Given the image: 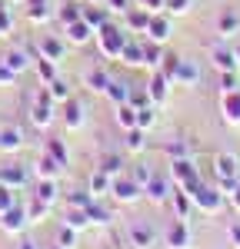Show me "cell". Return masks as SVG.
Here are the masks:
<instances>
[{"label": "cell", "mask_w": 240, "mask_h": 249, "mask_svg": "<svg viewBox=\"0 0 240 249\" xmlns=\"http://www.w3.org/2000/svg\"><path fill=\"white\" fill-rule=\"evenodd\" d=\"M214 179L223 193H230L240 183V160L234 153H217L214 156Z\"/></svg>", "instance_id": "cell-1"}, {"label": "cell", "mask_w": 240, "mask_h": 249, "mask_svg": "<svg viewBox=\"0 0 240 249\" xmlns=\"http://www.w3.org/2000/svg\"><path fill=\"white\" fill-rule=\"evenodd\" d=\"M170 179L177 183V190H187V193H194L200 183H203L190 156H177V160H170Z\"/></svg>", "instance_id": "cell-2"}, {"label": "cell", "mask_w": 240, "mask_h": 249, "mask_svg": "<svg viewBox=\"0 0 240 249\" xmlns=\"http://www.w3.org/2000/svg\"><path fill=\"white\" fill-rule=\"evenodd\" d=\"M127 40L130 37H127L120 27H114V23H103V27L97 30V47H100V53H103L107 60H120Z\"/></svg>", "instance_id": "cell-3"}, {"label": "cell", "mask_w": 240, "mask_h": 249, "mask_svg": "<svg viewBox=\"0 0 240 249\" xmlns=\"http://www.w3.org/2000/svg\"><path fill=\"white\" fill-rule=\"evenodd\" d=\"M190 199H194V206L203 213H220L223 210V203H227V193L220 190L217 183L210 186V183H200L197 190L190 193Z\"/></svg>", "instance_id": "cell-4"}, {"label": "cell", "mask_w": 240, "mask_h": 249, "mask_svg": "<svg viewBox=\"0 0 240 249\" xmlns=\"http://www.w3.org/2000/svg\"><path fill=\"white\" fill-rule=\"evenodd\" d=\"M30 123L37 126V130H47L50 123H54V100L47 93V87H40L37 93H34V107H30Z\"/></svg>", "instance_id": "cell-5"}, {"label": "cell", "mask_w": 240, "mask_h": 249, "mask_svg": "<svg viewBox=\"0 0 240 249\" xmlns=\"http://www.w3.org/2000/svg\"><path fill=\"white\" fill-rule=\"evenodd\" d=\"M110 196H114L117 203H137L140 196H143V186H140L134 176H123V173H120L117 179L110 183Z\"/></svg>", "instance_id": "cell-6"}, {"label": "cell", "mask_w": 240, "mask_h": 249, "mask_svg": "<svg viewBox=\"0 0 240 249\" xmlns=\"http://www.w3.org/2000/svg\"><path fill=\"white\" fill-rule=\"evenodd\" d=\"M30 223V216H27V206H10V210L0 216V226H3V232H10V236H17V232H23V226Z\"/></svg>", "instance_id": "cell-7"}, {"label": "cell", "mask_w": 240, "mask_h": 249, "mask_svg": "<svg viewBox=\"0 0 240 249\" xmlns=\"http://www.w3.org/2000/svg\"><path fill=\"white\" fill-rule=\"evenodd\" d=\"M220 113H223V120L230 126H240V87L220 93Z\"/></svg>", "instance_id": "cell-8"}, {"label": "cell", "mask_w": 240, "mask_h": 249, "mask_svg": "<svg viewBox=\"0 0 240 249\" xmlns=\"http://www.w3.org/2000/svg\"><path fill=\"white\" fill-rule=\"evenodd\" d=\"M163 243L170 249H190V243H194V236H190V226L183 223V219H177L170 230L163 232Z\"/></svg>", "instance_id": "cell-9"}, {"label": "cell", "mask_w": 240, "mask_h": 249, "mask_svg": "<svg viewBox=\"0 0 240 249\" xmlns=\"http://www.w3.org/2000/svg\"><path fill=\"white\" fill-rule=\"evenodd\" d=\"M127 239H130V246H134V249H150L154 243H157V232L150 230L147 223H130Z\"/></svg>", "instance_id": "cell-10"}, {"label": "cell", "mask_w": 240, "mask_h": 249, "mask_svg": "<svg viewBox=\"0 0 240 249\" xmlns=\"http://www.w3.org/2000/svg\"><path fill=\"white\" fill-rule=\"evenodd\" d=\"M143 196H147L150 203H167V199L174 196V193H170V179H163V176L154 173V176L147 179V186H143Z\"/></svg>", "instance_id": "cell-11"}, {"label": "cell", "mask_w": 240, "mask_h": 249, "mask_svg": "<svg viewBox=\"0 0 240 249\" xmlns=\"http://www.w3.org/2000/svg\"><path fill=\"white\" fill-rule=\"evenodd\" d=\"M0 183L10 190H23L30 183V173H27V166H0Z\"/></svg>", "instance_id": "cell-12"}, {"label": "cell", "mask_w": 240, "mask_h": 249, "mask_svg": "<svg viewBox=\"0 0 240 249\" xmlns=\"http://www.w3.org/2000/svg\"><path fill=\"white\" fill-rule=\"evenodd\" d=\"M147 96H150L154 107H160V103L170 96V80L163 77L160 70H154V77H150V83H147Z\"/></svg>", "instance_id": "cell-13"}, {"label": "cell", "mask_w": 240, "mask_h": 249, "mask_svg": "<svg viewBox=\"0 0 240 249\" xmlns=\"http://www.w3.org/2000/svg\"><path fill=\"white\" fill-rule=\"evenodd\" d=\"M210 60H214V67H217L220 73L240 70V60H237V53H234L230 47H214V50H210Z\"/></svg>", "instance_id": "cell-14"}, {"label": "cell", "mask_w": 240, "mask_h": 249, "mask_svg": "<svg viewBox=\"0 0 240 249\" xmlns=\"http://www.w3.org/2000/svg\"><path fill=\"white\" fill-rule=\"evenodd\" d=\"M174 83H180V87H197V83H200V67L194 63V60L180 57L177 73H174Z\"/></svg>", "instance_id": "cell-15"}, {"label": "cell", "mask_w": 240, "mask_h": 249, "mask_svg": "<svg viewBox=\"0 0 240 249\" xmlns=\"http://www.w3.org/2000/svg\"><path fill=\"white\" fill-rule=\"evenodd\" d=\"M63 34H67V43H77V47H80V43H87V40L94 37L97 30L80 17V20H74V23H67V27H63Z\"/></svg>", "instance_id": "cell-16"}, {"label": "cell", "mask_w": 240, "mask_h": 249, "mask_svg": "<svg viewBox=\"0 0 240 249\" xmlns=\"http://www.w3.org/2000/svg\"><path fill=\"white\" fill-rule=\"evenodd\" d=\"M23 150V133L17 126H3L0 130V153H20Z\"/></svg>", "instance_id": "cell-17"}, {"label": "cell", "mask_w": 240, "mask_h": 249, "mask_svg": "<svg viewBox=\"0 0 240 249\" xmlns=\"http://www.w3.org/2000/svg\"><path fill=\"white\" fill-rule=\"evenodd\" d=\"M63 53H67V43H63L60 37H40V57L60 63V60H63Z\"/></svg>", "instance_id": "cell-18"}, {"label": "cell", "mask_w": 240, "mask_h": 249, "mask_svg": "<svg viewBox=\"0 0 240 249\" xmlns=\"http://www.w3.org/2000/svg\"><path fill=\"white\" fill-rule=\"evenodd\" d=\"M147 37L154 40V43H167V40H170V20L160 17V14H154L150 23H147Z\"/></svg>", "instance_id": "cell-19"}, {"label": "cell", "mask_w": 240, "mask_h": 249, "mask_svg": "<svg viewBox=\"0 0 240 249\" xmlns=\"http://www.w3.org/2000/svg\"><path fill=\"white\" fill-rule=\"evenodd\" d=\"M217 34L220 37H234V34H240V14L237 10H223L217 17Z\"/></svg>", "instance_id": "cell-20"}, {"label": "cell", "mask_w": 240, "mask_h": 249, "mask_svg": "<svg viewBox=\"0 0 240 249\" xmlns=\"http://www.w3.org/2000/svg\"><path fill=\"white\" fill-rule=\"evenodd\" d=\"M63 123H67V130H80L83 126V107H80L74 96L63 103Z\"/></svg>", "instance_id": "cell-21"}, {"label": "cell", "mask_w": 240, "mask_h": 249, "mask_svg": "<svg viewBox=\"0 0 240 249\" xmlns=\"http://www.w3.org/2000/svg\"><path fill=\"white\" fill-rule=\"evenodd\" d=\"M60 170H63V166H60V163H57L50 153H43V156L37 160V166H34V173H37L40 179H57Z\"/></svg>", "instance_id": "cell-22"}, {"label": "cell", "mask_w": 240, "mask_h": 249, "mask_svg": "<svg viewBox=\"0 0 240 249\" xmlns=\"http://www.w3.org/2000/svg\"><path fill=\"white\" fill-rule=\"evenodd\" d=\"M123 17H127V27H130V30H137V34H147V23H150V17H154V14H150V10H143V7H137V10L130 7Z\"/></svg>", "instance_id": "cell-23"}, {"label": "cell", "mask_w": 240, "mask_h": 249, "mask_svg": "<svg viewBox=\"0 0 240 249\" xmlns=\"http://www.w3.org/2000/svg\"><path fill=\"white\" fill-rule=\"evenodd\" d=\"M87 87L94 90V93H107V87H110V73L103 70V67H94V70H87Z\"/></svg>", "instance_id": "cell-24"}, {"label": "cell", "mask_w": 240, "mask_h": 249, "mask_svg": "<svg viewBox=\"0 0 240 249\" xmlns=\"http://www.w3.org/2000/svg\"><path fill=\"white\" fill-rule=\"evenodd\" d=\"M120 60H123L127 67H143V43H137V40H127V43H123V53H120Z\"/></svg>", "instance_id": "cell-25"}, {"label": "cell", "mask_w": 240, "mask_h": 249, "mask_svg": "<svg viewBox=\"0 0 240 249\" xmlns=\"http://www.w3.org/2000/svg\"><path fill=\"white\" fill-rule=\"evenodd\" d=\"M110 183H114V179H110L103 170H94L90 183H87V190L94 193V199H100V196H107V193H110Z\"/></svg>", "instance_id": "cell-26"}, {"label": "cell", "mask_w": 240, "mask_h": 249, "mask_svg": "<svg viewBox=\"0 0 240 249\" xmlns=\"http://www.w3.org/2000/svg\"><path fill=\"white\" fill-rule=\"evenodd\" d=\"M34 199L47 203V206H54V203H57V179H40L37 190H34Z\"/></svg>", "instance_id": "cell-27"}, {"label": "cell", "mask_w": 240, "mask_h": 249, "mask_svg": "<svg viewBox=\"0 0 240 249\" xmlns=\"http://www.w3.org/2000/svg\"><path fill=\"white\" fill-rule=\"evenodd\" d=\"M3 63H7V67H10V70H14V73L20 77V73H23V70L30 67V57H27V50H17V47H14V50H7Z\"/></svg>", "instance_id": "cell-28"}, {"label": "cell", "mask_w": 240, "mask_h": 249, "mask_svg": "<svg viewBox=\"0 0 240 249\" xmlns=\"http://www.w3.org/2000/svg\"><path fill=\"white\" fill-rule=\"evenodd\" d=\"M83 20H87L94 30H100L103 23H110V10H107V7H83Z\"/></svg>", "instance_id": "cell-29"}, {"label": "cell", "mask_w": 240, "mask_h": 249, "mask_svg": "<svg viewBox=\"0 0 240 249\" xmlns=\"http://www.w3.org/2000/svg\"><path fill=\"white\" fill-rule=\"evenodd\" d=\"M160 60H163V43H143V67H154L157 70L160 67Z\"/></svg>", "instance_id": "cell-30"}, {"label": "cell", "mask_w": 240, "mask_h": 249, "mask_svg": "<svg viewBox=\"0 0 240 249\" xmlns=\"http://www.w3.org/2000/svg\"><path fill=\"white\" fill-rule=\"evenodd\" d=\"M63 223L67 226H74V230H87L90 226V216H87V210H74V206H67V216H63Z\"/></svg>", "instance_id": "cell-31"}, {"label": "cell", "mask_w": 240, "mask_h": 249, "mask_svg": "<svg viewBox=\"0 0 240 249\" xmlns=\"http://www.w3.org/2000/svg\"><path fill=\"white\" fill-rule=\"evenodd\" d=\"M57 17H60V23L67 27V23H74V20H80L83 17V7H80V0H70V3H63L57 10Z\"/></svg>", "instance_id": "cell-32"}, {"label": "cell", "mask_w": 240, "mask_h": 249, "mask_svg": "<svg viewBox=\"0 0 240 249\" xmlns=\"http://www.w3.org/2000/svg\"><path fill=\"white\" fill-rule=\"evenodd\" d=\"M43 87H47V93H50V100H54V103H67V100H70V87H67L60 77L50 80V83H43Z\"/></svg>", "instance_id": "cell-33"}, {"label": "cell", "mask_w": 240, "mask_h": 249, "mask_svg": "<svg viewBox=\"0 0 240 249\" xmlns=\"http://www.w3.org/2000/svg\"><path fill=\"white\" fill-rule=\"evenodd\" d=\"M170 199H174V210H177V219H187V216H190V206H194L190 193H187V190H177L174 196H170Z\"/></svg>", "instance_id": "cell-34"}, {"label": "cell", "mask_w": 240, "mask_h": 249, "mask_svg": "<svg viewBox=\"0 0 240 249\" xmlns=\"http://www.w3.org/2000/svg\"><path fill=\"white\" fill-rule=\"evenodd\" d=\"M117 123L123 126V130H134V126H137V107L120 103V107H117Z\"/></svg>", "instance_id": "cell-35"}, {"label": "cell", "mask_w": 240, "mask_h": 249, "mask_svg": "<svg viewBox=\"0 0 240 249\" xmlns=\"http://www.w3.org/2000/svg\"><path fill=\"white\" fill-rule=\"evenodd\" d=\"M123 143H127V150H130V153H140V150L147 146V130H140V126L127 130V140H123Z\"/></svg>", "instance_id": "cell-36"}, {"label": "cell", "mask_w": 240, "mask_h": 249, "mask_svg": "<svg viewBox=\"0 0 240 249\" xmlns=\"http://www.w3.org/2000/svg\"><path fill=\"white\" fill-rule=\"evenodd\" d=\"M107 96L114 100V103H127L130 100V83H120V80H110V87H107Z\"/></svg>", "instance_id": "cell-37"}, {"label": "cell", "mask_w": 240, "mask_h": 249, "mask_svg": "<svg viewBox=\"0 0 240 249\" xmlns=\"http://www.w3.org/2000/svg\"><path fill=\"white\" fill-rule=\"evenodd\" d=\"M87 216H90V223H97V226H110V219H114V216H110V210H103L97 199L87 206Z\"/></svg>", "instance_id": "cell-38"}, {"label": "cell", "mask_w": 240, "mask_h": 249, "mask_svg": "<svg viewBox=\"0 0 240 249\" xmlns=\"http://www.w3.org/2000/svg\"><path fill=\"white\" fill-rule=\"evenodd\" d=\"M47 153L57 160L60 166H67L70 163V153H67V146H63V140H47Z\"/></svg>", "instance_id": "cell-39"}, {"label": "cell", "mask_w": 240, "mask_h": 249, "mask_svg": "<svg viewBox=\"0 0 240 249\" xmlns=\"http://www.w3.org/2000/svg\"><path fill=\"white\" fill-rule=\"evenodd\" d=\"M97 170H103L107 176H110V179H117L120 173H123V160H120V156H103Z\"/></svg>", "instance_id": "cell-40"}, {"label": "cell", "mask_w": 240, "mask_h": 249, "mask_svg": "<svg viewBox=\"0 0 240 249\" xmlns=\"http://www.w3.org/2000/svg\"><path fill=\"white\" fill-rule=\"evenodd\" d=\"M34 63H37V73H40V80H43V83L57 80V63H54V60L40 57V60H34Z\"/></svg>", "instance_id": "cell-41"}, {"label": "cell", "mask_w": 240, "mask_h": 249, "mask_svg": "<svg viewBox=\"0 0 240 249\" xmlns=\"http://www.w3.org/2000/svg\"><path fill=\"white\" fill-rule=\"evenodd\" d=\"M57 246L60 249H74V246H77V230L63 223V226H60V232H57Z\"/></svg>", "instance_id": "cell-42"}, {"label": "cell", "mask_w": 240, "mask_h": 249, "mask_svg": "<svg viewBox=\"0 0 240 249\" xmlns=\"http://www.w3.org/2000/svg\"><path fill=\"white\" fill-rule=\"evenodd\" d=\"M94 203V193L90 190H80V193H70L67 196V206H74V210H87Z\"/></svg>", "instance_id": "cell-43"}, {"label": "cell", "mask_w": 240, "mask_h": 249, "mask_svg": "<svg viewBox=\"0 0 240 249\" xmlns=\"http://www.w3.org/2000/svg\"><path fill=\"white\" fill-rule=\"evenodd\" d=\"M154 120H157L154 103H147V107H140V110H137V126H140V130H150V126H154Z\"/></svg>", "instance_id": "cell-44"}, {"label": "cell", "mask_w": 240, "mask_h": 249, "mask_svg": "<svg viewBox=\"0 0 240 249\" xmlns=\"http://www.w3.org/2000/svg\"><path fill=\"white\" fill-rule=\"evenodd\" d=\"M27 17L34 20V23H43V20L50 17V10H47V0H43V3H30V10H27Z\"/></svg>", "instance_id": "cell-45"}, {"label": "cell", "mask_w": 240, "mask_h": 249, "mask_svg": "<svg viewBox=\"0 0 240 249\" xmlns=\"http://www.w3.org/2000/svg\"><path fill=\"white\" fill-rule=\"evenodd\" d=\"M14 203H17V199H14V190H10V186H3V183H0V216H3V213L10 210V206H14Z\"/></svg>", "instance_id": "cell-46"}, {"label": "cell", "mask_w": 240, "mask_h": 249, "mask_svg": "<svg viewBox=\"0 0 240 249\" xmlns=\"http://www.w3.org/2000/svg\"><path fill=\"white\" fill-rule=\"evenodd\" d=\"M190 3H194V0H163V10H170V14H187Z\"/></svg>", "instance_id": "cell-47"}, {"label": "cell", "mask_w": 240, "mask_h": 249, "mask_svg": "<svg viewBox=\"0 0 240 249\" xmlns=\"http://www.w3.org/2000/svg\"><path fill=\"white\" fill-rule=\"evenodd\" d=\"M240 80H237V70H230V73H220V93L223 90H237Z\"/></svg>", "instance_id": "cell-48"}, {"label": "cell", "mask_w": 240, "mask_h": 249, "mask_svg": "<svg viewBox=\"0 0 240 249\" xmlns=\"http://www.w3.org/2000/svg\"><path fill=\"white\" fill-rule=\"evenodd\" d=\"M130 176H134V179H137L140 186H147V179H150V176H154V173H150V166H143V163H137V166H134V170H130Z\"/></svg>", "instance_id": "cell-49"}, {"label": "cell", "mask_w": 240, "mask_h": 249, "mask_svg": "<svg viewBox=\"0 0 240 249\" xmlns=\"http://www.w3.org/2000/svg\"><path fill=\"white\" fill-rule=\"evenodd\" d=\"M47 210H50L47 203H40V199H34V203L27 206V216H30V223H34V219H40V216H47Z\"/></svg>", "instance_id": "cell-50"}, {"label": "cell", "mask_w": 240, "mask_h": 249, "mask_svg": "<svg viewBox=\"0 0 240 249\" xmlns=\"http://www.w3.org/2000/svg\"><path fill=\"white\" fill-rule=\"evenodd\" d=\"M14 83H17V73H14V70L0 60V87H14Z\"/></svg>", "instance_id": "cell-51"}, {"label": "cell", "mask_w": 240, "mask_h": 249, "mask_svg": "<svg viewBox=\"0 0 240 249\" xmlns=\"http://www.w3.org/2000/svg\"><path fill=\"white\" fill-rule=\"evenodd\" d=\"M103 3H107V10H114V14H127L134 0H103Z\"/></svg>", "instance_id": "cell-52"}, {"label": "cell", "mask_w": 240, "mask_h": 249, "mask_svg": "<svg viewBox=\"0 0 240 249\" xmlns=\"http://www.w3.org/2000/svg\"><path fill=\"white\" fill-rule=\"evenodd\" d=\"M10 27H14V17L7 14V7H0V37L10 34Z\"/></svg>", "instance_id": "cell-53"}, {"label": "cell", "mask_w": 240, "mask_h": 249, "mask_svg": "<svg viewBox=\"0 0 240 249\" xmlns=\"http://www.w3.org/2000/svg\"><path fill=\"white\" fill-rule=\"evenodd\" d=\"M167 153L174 156V160H177V156H190V146H187V143H170Z\"/></svg>", "instance_id": "cell-54"}, {"label": "cell", "mask_w": 240, "mask_h": 249, "mask_svg": "<svg viewBox=\"0 0 240 249\" xmlns=\"http://www.w3.org/2000/svg\"><path fill=\"white\" fill-rule=\"evenodd\" d=\"M227 236H230V243L240 249V219H234V223L227 226Z\"/></svg>", "instance_id": "cell-55"}, {"label": "cell", "mask_w": 240, "mask_h": 249, "mask_svg": "<svg viewBox=\"0 0 240 249\" xmlns=\"http://www.w3.org/2000/svg\"><path fill=\"white\" fill-rule=\"evenodd\" d=\"M137 7L150 10V14H157V10H163V0H137Z\"/></svg>", "instance_id": "cell-56"}, {"label": "cell", "mask_w": 240, "mask_h": 249, "mask_svg": "<svg viewBox=\"0 0 240 249\" xmlns=\"http://www.w3.org/2000/svg\"><path fill=\"white\" fill-rule=\"evenodd\" d=\"M17 249H40L37 243H34V239H27V236H23V239H20V246Z\"/></svg>", "instance_id": "cell-57"}, {"label": "cell", "mask_w": 240, "mask_h": 249, "mask_svg": "<svg viewBox=\"0 0 240 249\" xmlns=\"http://www.w3.org/2000/svg\"><path fill=\"white\" fill-rule=\"evenodd\" d=\"M234 53H237V60H240V47H237V50H234Z\"/></svg>", "instance_id": "cell-58"}, {"label": "cell", "mask_w": 240, "mask_h": 249, "mask_svg": "<svg viewBox=\"0 0 240 249\" xmlns=\"http://www.w3.org/2000/svg\"><path fill=\"white\" fill-rule=\"evenodd\" d=\"M47 249H60V246H47Z\"/></svg>", "instance_id": "cell-59"}, {"label": "cell", "mask_w": 240, "mask_h": 249, "mask_svg": "<svg viewBox=\"0 0 240 249\" xmlns=\"http://www.w3.org/2000/svg\"><path fill=\"white\" fill-rule=\"evenodd\" d=\"M17 3H23V0H17Z\"/></svg>", "instance_id": "cell-60"}]
</instances>
